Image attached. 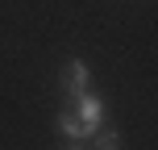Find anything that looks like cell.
<instances>
[{
	"instance_id": "6da1fadb",
	"label": "cell",
	"mask_w": 158,
	"mask_h": 150,
	"mask_svg": "<svg viewBox=\"0 0 158 150\" xmlns=\"http://www.w3.org/2000/svg\"><path fill=\"white\" fill-rule=\"evenodd\" d=\"M75 117H79V125H83V134H87V142H92V134L108 121V109H104V100L96 92H83V96H75Z\"/></svg>"
},
{
	"instance_id": "7a4b0ae2",
	"label": "cell",
	"mask_w": 158,
	"mask_h": 150,
	"mask_svg": "<svg viewBox=\"0 0 158 150\" xmlns=\"http://www.w3.org/2000/svg\"><path fill=\"white\" fill-rule=\"evenodd\" d=\"M63 88H67V100L92 92V71H87L83 58H71V67H67V75H63Z\"/></svg>"
},
{
	"instance_id": "3957f363",
	"label": "cell",
	"mask_w": 158,
	"mask_h": 150,
	"mask_svg": "<svg viewBox=\"0 0 158 150\" xmlns=\"http://www.w3.org/2000/svg\"><path fill=\"white\" fill-rule=\"evenodd\" d=\"M54 125H58V134H63V138H71V142H87L83 125H79V117H75L71 109H63V113H58V121H54Z\"/></svg>"
},
{
	"instance_id": "277c9868",
	"label": "cell",
	"mask_w": 158,
	"mask_h": 150,
	"mask_svg": "<svg viewBox=\"0 0 158 150\" xmlns=\"http://www.w3.org/2000/svg\"><path fill=\"white\" fill-rule=\"evenodd\" d=\"M92 150H121V134H117V129H112V125H100V129H96V134H92Z\"/></svg>"
},
{
	"instance_id": "5b68a950",
	"label": "cell",
	"mask_w": 158,
	"mask_h": 150,
	"mask_svg": "<svg viewBox=\"0 0 158 150\" xmlns=\"http://www.w3.org/2000/svg\"><path fill=\"white\" fill-rule=\"evenodd\" d=\"M63 150H92V146H83V142H71V146H63Z\"/></svg>"
}]
</instances>
